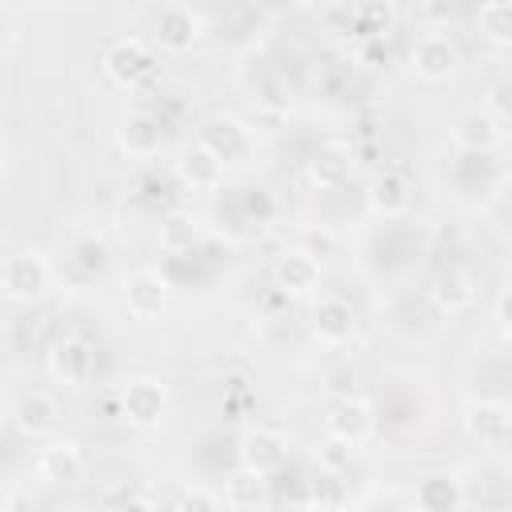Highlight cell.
I'll return each instance as SVG.
<instances>
[{"label":"cell","instance_id":"obj_1","mask_svg":"<svg viewBox=\"0 0 512 512\" xmlns=\"http://www.w3.org/2000/svg\"><path fill=\"white\" fill-rule=\"evenodd\" d=\"M44 284H48V264L40 260V252H16V256H8V264H4V288H8V296L32 300V296L44 292Z\"/></svg>","mask_w":512,"mask_h":512},{"label":"cell","instance_id":"obj_2","mask_svg":"<svg viewBox=\"0 0 512 512\" xmlns=\"http://www.w3.org/2000/svg\"><path fill=\"white\" fill-rule=\"evenodd\" d=\"M104 68H108V76L116 80V84H136V80H144L148 72H152V52H148V44L144 40H116L112 48H108V56H104Z\"/></svg>","mask_w":512,"mask_h":512},{"label":"cell","instance_id":"obj_3","mask_svg":"<svg viewBox=\"0 0 512 512\" xmlns=\"http://www.w3.org/2000/svg\"><path fill=\"white\" fill-rule=\"evenodd\" d=\"M412 64H416L420 76L440 80V76L452 72V64H456V48H452V40H448L444 32H428V36L416 40V48H412Z\"/></svg>","mask_w":512,"mask_h":512},{"label":"cell","instance_id":"obj_4","mask_svg":"<svg viewBox=\"0 0 512 512\" xmlns=\"http://www.w3.org/2000/svg\"><path fill=\"white\" fill-rule=\"evenodd\" d=\"M508 428H512V420H508V408L504 404H476L468 412V432L484 448H504L508 444Z\"/></svg>","mask_w":512,"mask_h":512},{"label":"cell","instance_id":"obj_5","mask_svg":"<svg viewBox=\"0 0 512 512\" xmlns=\"http://www.w3.org/2000/svg\"><path fill=\"white\" fill-rule=\"evenodd\" d=\"M36 468H40L44 480H52V484H68V480H80V472H84V456H80L76 444H48V448H40Z\"/></svg>","mask_w":512,"mask_h":512},{"label":"cell","instance_id":"obj_6","mask_svg":"<svg viewBox=\"0 0 512 512\" xmlns=\"http://www.w3.org/2000/svg\"><path fill=\"white\" fill-rule=\"evenodd\" d=\"M160 412H164V388L160 384H152V380H136V384H128L124 388V416L132 420V424H156L160 420Z\"/></svg>","mask_w":512,"mask_h":512},{"label":"cell","instance_id":"obj_7","mask_svg":"<svg viewBox=\"0 0 512 512\" xmlns=\"http://www.w3.org/2000/svg\"><path fill=\"white\" fill-rule=\"evenodd\" d=\"M52 372L60 380H68V384H84L92 376V348L84 340H76V336L60 340L56 352H52Z\"/></svg>","mask_w":512,"mask_h":512},{"label":"cell","instance_id":"obj_8","mask_svg":"<svg viewBox=\"0 0 512 512\" xmlns=\"http://www.w3.org/2000/svg\"><path fill=\"white\" fill-rule=\"evenodd\" d=\"M368 428H372V412L360 400H340L328 416V432L344 444H360L368 436Z\"/></svg>","mask_w":512,"mask_h":512},{"label":"cell","instance_id":"obj_9","mask_svg":"<svg viewBox=\"0 0 512 512\" xmlns=\"http://www.w3.org/2000/svg\"><path fill=\"white\" fill-rule=\"evenodd\" d=\"M456 144L468 148V152H476V156L480 152H492L500 144V120L488 116V112H468L460 120V128H456Z\"/></svg>","mask_w":512,"mask_h":512},{"label":"cell","instance_id":"obj_10","mask_svg":"<svg viewBox=\"0 0 512 512\" xmlns=\"http://www.w3.org/2000/svg\"><path fill=\"white\" fill-rule=\"evenodd\" d=\"M316 276H320V264H316V256H308L304 248L276 260V284H280L284 292H308V288L316 284Z\"/></svg>","mask_w":512,"mask_h":512},{"label":"cell","instance_id":"obj_11","mask_svg":"<svg viewBox=\"0 0 512 512\" xmlns=\"http://www.w3.org/2000/svg\"><path fill=\"white\" fill-rule=\"evenodd\" d=\"M240 456H244V468L264 476L268 468H276L284 460V440L276 432H248L240 444Z\"/></svg>","mask_w":512,"mask_h":512},{"label":"cell","instance_id":"obj_12","mask_svg":"<svg viewBox=\"0 0 512 512\" xmlns=\"http://www.w3.org/2000/svg\"><path fill=\"white\" fill-rule=\"evenodd\" d=\"M416 504H420L424 512H452V508H460V504H464L460 480H452V476H428V480H420Z\"/></svg>","mask_w":512,"mask_h":512},{"label":"cell","instance_id":"obj_13","mask_svg":"<svg viewBox=\"0 0 512 512\" xmlns=\"http://www.w3.org/2000/svg\"><path fill=\"white\" fill-rule=\"evenodd\" d=\"M56 400L48 396V392H32V396H24L20 400V408H16V424L24 428V432H32V436H44V432H52L56 428Z\"/></svg>","mask_w":512,"mask_h":512},{"label":"cell","instance_id":"obj_14","mask_svg":"<svg viewBox=\"0 0 512 512\" xmlns=\"http://www.w3.org/2000/svg\"><path fill=\"white\" fill-rule=\"evenodd\" d=\"M192 36H196V20H192V12H184V8H168V12H160V24H156V40H160V48H168V52H184V48L192 44Z\"/></svg>","mask_w":512,"mask_h":512},{"label":"cell","instance_id":"obj_15","mask_svg":"<svg viewBox=\"0 0 512 512\" xmlns=\"http://www.w3.org/2000/svg\"><path fill=\"white\" fill-rule=\"evenodd\" d=\"M164 280L156 276V272H140V276H132V284H128V308L136 312V316H156L160 308H164Z\"/></svg>","mask_w":512,"mask_h":512},{"label":"cell","instance_id":"obj_16","mask_svg":"<svg viewBox=\"0 0 512 512\" xmlns=\"http://www.w3.org/2000/svg\"><path fill=\"white\" fill-rule=\"evenodd\" d=\"M180 172H184V180H188V184H196V188H208V184H216V180H220V172H224V160H220L216 152H208L204 144H196L192 152H184V160H180Z\"/></svg>","mask_w":512,"mask_h":512},{"label":"cell","instance_id":"obj_17","mask_svg":"<svg viewBox=\"0 0 512 512\" xmlns=\"http://www.w3.org/2000/svg\"><path fill=\"white\" fill-rule=\"evenodd\" d=\"M372 208L384 216H396L408 208V180L400 172H384L372 180Z\"/></svg>","mask_w":512,"mask_h":512},{"label":"cell","instance_id":"obj_18","mask_svg":"<svg viewBox=\"0 0 512 512\" xmlns=\"http://www.w3.org/2000/svg\"><path fill=\"white\" fill-rule=\"evenodd\" d=\"M316 332H320L324 340L340 344L344 336H352V308H348L344 300H336V296L320 300V308H316Z\"/></svg>","mask_w":512,"mask_h":512},{"label":"cell","instance_id":"obj_19","mask_svg":"<svg viewBox=\"0 0 512 512\" xmlns=\"http://www.w3.org/2000/svg\"><path fill=\"white\" fill-rule=\"evenodd\" d=\"M200 144H204L208 152H216L220 160H228L232 148H244V128H240L236 120H208Z\"/></svg>","mask_w":512,"mask_h":512},{"label":"cell","instance_id":"obj_20","mask_svg":"<svg viewBox=\"0 0 512 512\" xmlns=\"http://www.w3.org/2000/svg\"><path fill=\"white\" fill-rule=\"evenodd\" d=\"M120 144H124L128 152L148 156V152H156V148H160V124H156V120H148V116H132V120L124 124V132H120Z\"/></svg>","mask_w":512,"mask_h":512},{"label":"cell","instance_id":"obj_21","mask_svg":"<svg viewBox=\"0 0 512 512\" xmlns=\"http://www.w3.org/2000/svg\"><path fill=\"white\" fill-rule=\"evenodd\" d=\"M432 296H436V304H440V308L460 312V308H468V304H472V280H468L464 272H448V276H440V280H436Z\"/></svg>","mask_w":512,"mask_h":512},{"label":"cell","instance_id":"obj_22","mask_svg":"<svg viewBox=\"0 0 512 512\" xmlns=\"http://www.w3.org/2000/svg\"><path fill=\"white\" fill-rule=\"evenodd\" d=\"M348 152L344 148H324V152H316V160H312V180L316 184H340L344 176H348Z\"/></svg>","mask_w":512,"mask_h":512},{"label":"cell","instance_id":"obj_23","mask_svg":"<svg viewBox=\"0 0 512 512\" xmlns=\"http://www.w3.org/2000/svg\"><path fill=\"white\" fill-rule=\"evenodd\" d=\"M480 32H484L492 44H508V0L480 8Z\"/></svg>","mask_w":512,"mask_h":512},{"label":"cell","instance_id":"obj_24","mask_svg":"<svg viewBox=\"0 0 512 512\" xmlns=\"http://www.w3.org/2000/svg\"><path fill=\"white\" fill-rule=\"evenodd\" d=\"M160 240H164V248H168V252H184V248H192L196 228H192V220H188V216H168V220H164V228H160Z\"/></svg>","mask_w":512,"mask_h":512},{"label":"cell","instance_id":"obj_25","mask_svg":"<svg viewBox=\"0 0 512 512\" xmlns=\"http://www.w3.org/2000/svg\"><path fill=\"white\" fill-rule=\"evenodd\" d=\"M72 260L84 268V276H96V272H104V264H108V252H104V244H100V240H80Z\"/></svg>","mask_w":512,"mask_h":512},{"label":"cell","instance_id":"obj_26","mask_svg":"<svg viewBox=\"0 0 512 512\" xmlns=\"http://www.w3.org/2000/svg\"><path fill=\"white\" fill-rule=\"evenodd\" d=\"M256 496H260V472L244 468V472L228 484V500H232V504H256Z\"/></svg>","mask_w":512,"mask_h":512},{"label":"cell","instance_id":"obj_27","mask_svg":"<svg viewBox=\"0 0 512 512\" xmlns=\"http://www.w3.org/2000/svg\"><path fill=\"white\" fill-rule=\"evenodd\" d=\"M348 460H352V444H344V440L332 436V440L324 444V464H328V468H344Z\"/></svg>","mask_w":512,"mask_h":512},{"label":"cell","instance_id":"obj_28","mask_svg":"<svg viewBox=\"0 0 512 512\" xmlns=\"http://www.w3.org/2000/svg\"><path fill=\"white\" fill-rule=\"evenodd\" d=\"M176 504H184V508H216V504H220V496H212V492H204V488H188Z\"/></svg>","mask_w":512,"mask_h":512},{"label":"cell","instance_id":"obj_29","mask_svg":"<svg viewBox=\"0 0 512 512\" xmlns=\"http://www.w3.org/2000/svg\"><path fill=\"white\" fill-rule=\"evenodd\" d=\"M496 324L508 328V292H500V300H496Z\"/></svg>","mask_w":512,"mask_h":512}]
</instances>
